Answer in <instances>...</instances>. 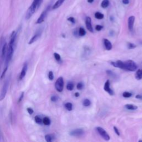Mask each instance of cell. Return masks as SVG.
Returning a JSON list of instances; mask_svg holds the SVG:
<instances>
[{
	"label": "cell",
	"instance_id": "obj_1",
	"mask_svg": "<svg viewBox=\"0 0 142 142\" xmlns=\"http://www.w3.org/2000/svg\"><path fill=\"white\" fill-rule=\"evenodd\" d=\"M43 2V0H33L31 5L28 8L26 13V19H29L33 14L35 13L37 9L41 6Z\"/></svg>",
	"mask_w": 142,
	"mask_h": 142
},
{
	"label": "cell",
	"instance_id": "obj_2",
	"mask_svg": "<svg viewBox=\"0 0 142 142\" xmlns=\"http://www.w3.org/2000/svg\"><path fill=\"white\" fill-rule=\"evenodd\" d=\"M137 65L133 60H128L123 62L122 70L128 71H135L137 69Z\"/></svg>",
	"mask_w": 142,
	"mask_h": 142
},
{
	"label": "cell",
	"instance_id": "obj_3",
	"mask_svg": "<svg viewBox=\"0 0 142 142\" xmlns=\"http://www.w3.org/2000/svg\"><path fill=\"white\" fill-rule=\"evenodd\" d=\"M13 52H14V46L8 45V47H7V50L6 55L5 67L8 66L9 62H10V61L12 60Z\"/></svg>",
	"mask_w": 142,
	"mask_h": 142
},
{
	"label": "cell",
	"instance_id": "obj_4",
	"mask_svg": "<svg viewBox=\"0 0 142 142\" xmlns=\"http://www.w3.org/2000/svg\"><path fill=\"white\" fill-rule=\"evenodd\" d=\"M7 50V43L4 39L2 38L0 40V55L2 58H4L6 56Z\"/></svg>",
	"mask_w": 142,
	"mask_h": 142
},
{
	"label": "cell",
	"instance_id": "obj_5",
	"mask_svg": "<svg viewBox=\"0 0 142 142\" xmlns=\"http://www.w3.org/2000/svg\"><path fill=\"white\" fill-rule=\"evenodd\" d=\"M9 80L6 79L3 83V85L2 86L1 93H0V101H3L6 96L8 86H9Z\"/></svg>",
	"mask_w": 142,
	"mask_h": 142
},
{
	"label": "cell",
	"instance_id": "obj_6",
	"mask_svg": "<svg viewBox=\"0 0 142 142\" xmlns=\"http://www.w3.org/2000/svg\"><path fill=\"white\" fill-rule=\"evenodd\" d=\"M51 7V4H50V5H48L46 8V9H45V10H44L42 12V13H41L40 16L39 17V18H38V19L37 20V21L36 22V24H41V23H42V22H44V21H45V19H46V18L47 16L48 12L50 11V10Z\"/></svg>",
	"mask_w": 142,
	"mask_h": 142
},
{
	"label": "cell",
	"instance_id": "obj_7",
	"mask_svg": "<svg viewBox=\"0 0 142 142\" xmlns=\"http://www.w3.org/2000/svg\"><path fill=\"white\" fill-rule=\"evenodd\" d=\"M64 87V81L62 77H59L55 83V88L58 92H62Z\"/></svg>",
	"mask_w": 142,
	"mask_h": 142
},
{
	"label": "cell",
	"instance_id": "obj_8",
	"mask_svg": "<svg viewBox=\"0 0 142 142\" xmlns=\"http://www.w3.org/2000/svg\"><path fill=\"white\" fill-rule=\"evenodd\" d=\"M96 129H97V131L98 132V133H99V134L104 140L107 141H108L110 140V136L108 134L107 132L103 128L100 127H98L96 128Z\"/></svg>",
	"mask_w": 142,
	"mask_h": 142
},
{
	"label": "cell",
	"instance_id": "obj_9",
	"mask_svg": "<svg viewBox=\"0 0 142 142\" xmlns=\"http://www.w3.org/2000/svg\"><path fill=\"white\" fill-rule=\"evenodd\" d=\"M42 29L40 28L39 30L36 32V33L34 35V36L30 39V41L28 42L29 45H32V43H33L34 42H35L36 41H37L38 40V39L40 38L42 35Z\"/></svg>",
	"mask_w": 142,
	"mask_h": 142
},
{
	"label": "cell",
	"instance_id": "obj_10",
	"mask_svg": "<svg viewBox=\"0 0 142 142\" xmlns=\"http://www.w3.org/2000/svg\"><path fill=\"white\" fill-rule=\"evenodd\" d=\"M84 133H85L84 130L79 128L72 130L70 133V134L73 136H80Z\"/></svg>",
	"mask_w": 142,
	"mask_h": 142
},
{
	"label": "cell",
	"instance_id": "obj_11",
	"mask_svg": "<svg viewBox=\"0 0 142 142\" xmlns=\"http://www.w3.org/2000/svg\"><path fill=\"white\" fill-rule=\"evenodd\" d=\"M104 91H106L108 93H109L110 95L113 96L114 94V91H113L110 87V82L109 80H107L105 84H104Z\"/></svg>",
	"mask_w": 142,
	"mask_h": 142
},
{
	"label": "cell",
	"instance_id": "obj_12",
	"mask_svg": "<svg viewBox=\"0 0 142 142\" xmlns=\"http://www.w3.org/2000/svg\"><path fill=\"white\" fill-rule=\"evenodd\" d=\"M135 21V17L133 16H131L128 18V28L129 30L132 32L133 30L134 23Z\"/></svg>",
	"mask_w": 142,
	"mask_h": 142
},
{
	"label": "cell",
	"instance_id": "obj_13",
	"mask_svg": "<svg viewBox=\"0 0 142 142\" xmlns=\"http://www.w3.org/2000/svg\"><path fill=\"white\" fill-rule=\"evenodd\" d=\"M86 26L87 30L91 32H93V29L92 25V20L90 17H87L86 18Z\"/></svg>",
	"mask_w": 142,
	"mask_h": 142
},
{
	"label": "cell",
	"instance_id": "obj_14",
	"mask_svg": "<svg viewBox=\"0 0 142 142\" xmlns=\"http://www.w3.org/2000/svg\"><path fill=\"white\" fill-rule=\"evenodd\" d=\"M27 63H24L22 71L21 72V74L20 76H19V80H22L23 78L25 77L26 75V72L27 71Z\"/></svg>",
	"mask_w": 142,
	"mask_h": 142
},
{
	"label": "cell",
	"instance_id": "obj_15",
	"mask_svg": "<svg viewBox=\"0 0 142 142\" xmlns=\"http://www.w3.org/2000/svg\"><path fill=\"white\" fill-rule=\"evenodd\" d=\"M17 32L16 31H13L11 35V38H10V41H9V45H11L14 46V43H15L16 40V38H17Z\"/></svg>",
	"mask_w": 142,
	"mask_h": 142
},
{
	"label": "cell",
	"instance_id": "obj_16",
	"mask_svg": "<svg viewBox=\"0 0 142 142\" xmlns=\"http://www.w3.org/2000/svg\"><path fill=\"white\" fill-rule=\"evenodd\" d=\"M104 44L106 50L108 51H110L112 49V45L111 42L108 40V39H104Z\"/></svg>",
	"mask_w": 142,
	"mask_h": 142
},
{
	"label": "cell",
	"instance_id": "obj_17",
	"mask_svg": "<svg viewBox=\"0 0 142 142\" xmlns=\"http://www.w3.org/2000/svg\"><path fill=\"white\" fill-rule=\"evenodd\" d=\"M65 1V0H57V1L55 2V3L53 5L52 9H57L58 8H59L63 4V3Z\"/></svg>",
	"mask_w": 142,
	"mask_h": 142
},
{
	"label": "cell",
	"instance_id": "obj_18",
	"mask_svg": "<svg viewBox=\"0 0 142 142\" xmlns=\"http://www.w3.org/2000/svg\"><path fill=\"white\" fill-rule=\"evenodd\" d=\"M135 78L137 80H140L142 79V69L138 70L136 72Z\"/></svg>",
	"mask_w": 142,
	"mask_h": 142
},
{
	"label": "cell",
	"instance_id": "obj_19",
	"mask_svg": "<svg viewBox=\"0 0 142 142\" xmlns=\"http://www.w3.org/2000/svg\"><path fill=\"white\" fill-rule=\"evenodd\" d=\"M125 107L128 110H136L138 109V107L131 104H127L125 105Z\"/></svg>",
	"mask_w": 142,
	"mask_h": 142
},
{
	"label": "cell",
	"instance_id": "obj_20",
	"mask_svg": "<svg viewBox=\"0 0 142 142\" xmlns=\"http://www.w3.org/2000/svg\"><path fill=\"white\" fill-rule=\"evenodd\" d=\"M109 5V0H103L101 3V7L103 8L108 7Z\"/></svg>",
	"mask_w": 142,
	"mask_h": 142
},
{
	"label": "cell",
	"instance_id": "obj_21",
	"mask_svg": "<svg viewBox=\"0 0 142 142\" xmlns=\"http://www.w3.org/2000/svg\"><path fill=\"white\" fill-rule=\"evenodd\" d=\"M42 123L45 125H49L51 124V120L47 117H46L42 119Z\"/></svg>",
	"mask_w": 142,
	"mask_h": 142
},
{
	"label": "cell",
	"instance_id": "obj_22",
	"mask_svg": "<svg viewBox=\"0 0 142 142\" xmlns=\"http://www.w3.org/2000/svg\"><path fill=\"white\" fill-rule=\"evenodd\" d=\"M66 87L67 90L72 91L73 90V88H74V84H73V82H70L67 83Z\"/></svg>",
	"mask_w": 142,
	"mask_h": 142
},
{
	"label": "cell",
	"instance_id": "obj_23",
	"mask_svg": "<svg viewBox=\"0 0 142 142\" xmlns=\"http://www.w3.org/2000/svg\"><path fill=\"white\" fill-rule=\"evenodd\" d=\"M94 16L98 19H102L104 18V14L101 12H97L94 14Z\"/></svg>",
	"mask_w": 142,
	"mask_h": 142
},
{
	"label": "cell",
	"instance_id": "obj_24",
	"mask_svg": "<svg viewBox=\"0 0 142 142\" xmlns=\"http://www.w3.org/2000/svg\"><path fill=\"white\" fill-rule=\"evenodd\" d=\"M65 107L66 108V109L68 111H71L72 110L73 106H72V104L71 103H70V102L67 103L65 104Z\"/></svg>",
	"mask_w": 142,
	"mask_h": 142
},
{
	"label": "cell",
	"instance_id": "obj_25",
	"mask_svg": "<svg viewBox=\"0 0 142 142\" xmlns=\"http://www.w3.org/2000/svg\"><path fill=\"white\" fill-rule=\"evenodd\" d=\"M78 33H79V35L80 36H84L86 34V30H85L84 28L81 27L79 29V31H78Z\"/></svg>",
	"mask_w": 142,
	"mask_h": 142
},
{
	"label": "cell",
	"instance_id": "obj_26",
	"mask_svg": "<svg viewBox=\"0 0 142 142\" xmlns=\"http://www.w3.org/2000/svg\"><path fill=\"white\" fill-rule=\"evenodd\" d=\"M91 102L88 99H85L84 101H83V104L85 107H88L91 105Z\"/></svg>",
	"mask_w": 142,
	"mask_h": 142
},
{
	"label": "cell",
	"instance_id": "obj_27",
	"mask_svg": "<svg viewBox=\"0 0 142 142\" xmlns=\"http://www.w3.org/2000/svg\"><path fill=\"white\" fill-rule=\"evenodd\" d=\"M35 120L36 123L38 124H41L42 123V119L40 118V117L36 116L35 118Z\"/></svg>",
	"mask_w": 142,
	"mask_h": 142
},
{
	"label": "cell",
	"instance_id": "obj_28",
	"mask_svg": "<svg viewBox=\"0 0 142 142\" xmlns=\"http://www.w3.org/2000/svg\"><path fill=\"white\" fill-rule=\"evenodd\" d=\"M45 139L47 142H51L52 141L53 137L50 134H47L45 135Z\"/></svg>",
	"mask_w": 142,
	"mask_h": 142
},
{
	"label": "cell",
	"instance_id": "obj_29",
	"mask_svg": "<svg viewBox=\"0 0 142 142\" xmlns=\"http://www.w3.org/2000/svg\"><path fill=\"white\" fill-rule=\"evenodd\" d=\"M132 96V94L128 92H125L123 93V97L124 98H129Z\"/></svg>",
	"mask_w": 142,
	"mask_h": 142
},
{
	"label": "cell",
	"instance_id": "obj_30",
	"mask_svg": "<svg viewBox=\"0 0 142 142\" xmlns=\"http://www.w3.org/2000/svg\"><path fill=\"white\" fill-rule=\"evenodd\" d=\"M54 57H55L56 60H57V61H61V56L58 53H54Z\"/></svg>",
	"mask_w": 142,
	"mask_h": 142
},
{
	"label": "cell",
	"instance_id": "obj_31",
	"mask_svg": "<svg viewBox=\"0 0 142 142\" xmlns=\"http://www.w3.org/2000/svg\"><path fill=\"white\" fill-rule=\"evenodd\" d=\"M48 78H49V80L51 81H52L54 79L53 73L52 71H50L48 73Z\"/></svg>",
	"mask_w": 142,
	"mask_h": 142
},
{
	"label": "cell",
	"instance_id": "obj_32",
	"mask_svg": "<svg viewBox=\"0 0 142 142\" xmlns=\"http://www.w3.org/2000/svg\"><path fill=\"white\" fill-rule=\"evenodd\" d=\"M83 88V84L82 82H80L78 83L77 85V88L78 90H81Z\"/></svg>",
	"mask_w": 142,
	"mask_h": 142
},
{
	"label": "cell",
	"instance_id": "obj_33",
	"mask_svg": "<svg viewBox=\"0 0 142 142\" xmlns=\"http://www.w3.org/2000/svg\"><path fill=\"white\" fill-rule=\"evenodd\" d=\"M7 69H8V67H4L3 71L2 73V75H1V79H2V78L4 77V75H5L6 73V72L7 71Z\"/></svg>",
	"mask_w": 142,
	"mask_h": 142
},
{
	"label": "cell",
	"instance_id": "obj_34",
	"mask_svg": "<svg viewBox=\"0 0 142 142\" xmlns=\"http://www.w3.org/2000/svg\"><path fill=\"white\" fill-rule=\"evenodd\" d=\"M58 97L57 96H52L51 98V101H52V102H57V101H58Z\"/></svg>",
	"mask_w": 142,
	"mask_h": 142
},
{
	"label": "cell",
	"instance_id": "obj_35",
	"mask_svg": "<svg viewBox=\"0 0 142 142\" xmlns=\"http://www.w3.org/2000/svg\"><path fill=\"white\" fill-rule=\"evenodd\" d=\"M128 47L129 49H133L136 47V46L134 45V44L132 43H128Z\"/></svg>",
	"mask_w": 142,
	"mask_h": 142
},
{
	"label": "cell",
	"instance_id": "obj_36",
	"mask_svg": "<svg viewBox=\"0 0 142 142\" xmlns=\"http://www.w3.org/2000/svg\"><path fill=\"white\" fill-rule=\"evenodd\" d=\"M67 19H68V21L71 22L72 23H73V24H75V22H76V20H75V18H74V17H70L68 18Z\"/></svg>",
	"mask_w": 142,
	"mask_h": 142
},
{
	"label": "cell",
	"instance_id": "obj_37",
	"mask_svg": "<svg viewBox=\"0 0 142 142\" xmlns=\"http://www.w3.org/2000/svg\"><path fill=\"white\" fill-rule=\"evenodd\" d=\"M103 28V27L102 26L99 25V24H98V25H97L96 26V30L97 31H101L102 30Z\"/></svg>",
	"mask_w": 142,
	"mask_h": 142
},
{
	"label": "cell",
	"instance_id": "obj_38",
	"mask_svg": "<svg viewBox=\"0 0 142 142\" xmlns=\"http://www.w3.org/2000/svg\"><path fill=\"white\" fill-rule=\"evenodd\" d=\"M27 111L28 112V113L29 114H30V115H32L33 113V109L32 108H28L27 109Z\"/></svg>",
	"mask_w": 142,
	"mask_h": 142
},
{
	"label": "cell",
	"instance_id": "obj_39",
	"mask_svg": "<svg viewBox=\"0 0 142 142\" xmlns=\"http://www.w3.org/2000/svg\"><path fill=\"white\" fill-rule=\"evenodd\" d=\"M113 128H114V132H115V133H116V134H117V135H120V132H119L118 129L116 127H113Z\"/></svg>",
	"mask_w": 142,
	"mask_h": 142
},
{
	"label": "cell",
	"instance_id": "obj_40",
	"mask_svg": "<svg viewBox=\"0 0 142 142\" xmlns=\"http://www.w3.org/2000/svg\"><path fill=\"white\" fill-rule=\"evenodd\" d=\"M23 96H24V93H23V92H22V93H21V96L19 97V98L18 101V103H19V102H21V101L22 100L23 98Z\"/></svg>",
	"mask_w": 142,
	"mask_h": 142
},
{
	"label": "cell",
	"instance_id": "obj_41",
	"mask_svg": "<svg viewBox=\"0 0 142 142\" xmlns=\"http://www.w3.org/2000/svg\"><path fill=\"white\" fill-rule=\"evenodd\" d=\"M122 2L124 4H128L129 3V0H122Z\"/></svg>",
	"mask_w": 142,
	"mask_h": 142
},
{
	"label": "cell",
	"instance_id": "obj_42",
	"mask_svg": "<svg viewBox=\"0 0 142 142\" xmlns=\"http://www.w3.org/2000/svg\"><path fill=\"white\" fill-rule=\"evenodd\" d=\"M135 98L136 99H142V96L140 94H137L135 96Z\"/></svg>",
	"mask_w": 142,
	"mask_h": 142
},
{
	"label": "cell",
	"instance_id": "obj_43",
	"mask_svg": "<svg viewBox=\"0 0 142 142\" xmlns=\"http://www.w3.org/2000/svg\"><path fill=\"white\" fill-rule=\"evenodd\" d=\"M75 96L76 97H78L80 96V93H78V92H76V93L75 94Z\"/></svg>",
	"mask_w": 142,
	"mask_h": 142
},
{
	"label": "cell",
	"instance_id": "obj_44",
	"mask_svg": "<svg viewBox=\"0 0 142 142\" xmlns=\"http://www.w3.org/2000/svg\"><path fill=\"white\" fill-rule=\"evenodd\" d=\"M93 1H94V0H88V2L90 3L93 2Z\"/></svg>",
	"mask_w": 142,
	"mask_h": 142
},
{
	"label": "cell",
	"instance_id": "obj_45",
	"mask_svg": "<svg viewBox=\"0 0 142 142\" xmlns=\"http://www.w3.org/2000/svg\"><path fill=\"white\" fill-rule=\"evenodd\" d=\"M0 137H1V133H0Z\"/></svg>",
	"mask_w": 142,
	"mask_h": 142
}]
</instances>
